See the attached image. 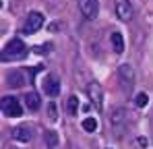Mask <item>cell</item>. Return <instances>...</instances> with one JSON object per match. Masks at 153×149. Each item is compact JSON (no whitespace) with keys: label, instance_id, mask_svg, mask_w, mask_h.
I'll return each instance as SVG.
<instances>
[{"label":"cell","instance_id":"8fae6325","mask_svg":"<svg viewBox=\"0 0 153 149\" xmlns=\"http://www.w3.org/2000/svg\"><path fill=\"white\" fill-rule=\"evenodd\" d=\"M25 104H27V108L29 110H37L39 108V95L35 93V91H29V93H25Z\"/></svg>","mask_w":153,"mask_h":149},{"label":"cell","instance_id":"52a82bcc","mask_svg":"<svg viewBox=\"0 0 153 149\" xmlns=\"http://www.w3.org/2000/svg\"><path fill=\"white\" fill-rule=\"evenodd\" d=\"M13 139H15V141H21V143L31 141V128H29V126H17V128L13 130Z\"/></svg>","mask_w":153,"mask_h":149},{"label":"cell","instance_id":"7a4b0ae2","mask_svg":"<svg viewBox=\"0 0 153 149\" xmlns=\"http://www.w3.org/2000/svg\"><path fill=\"white\" fill-rule=\"evenodd\" d=\"M2 112L6 116H10V118H17V116L23 114V108H21V104H19L17 98L6 95V98H2Z\"/></svg>","mask_w":153,"mask_h":149},{"label":"cell","instance_id":"7c38bea8","mask_svg":"<svg viewBox=\"0 0 153 149\" xmlns=\"http://www.w3.org/2000/svg\"><path fill=\"white\" fill-rule=\"evenodd\" d=\"M8 85H13V87H21V85H25V79H23V74L19 73H10L8 74Z\"/></svg>","mask_w":153,"mask_h":149},{"label":"cell","instance_id":"3957f363","mask_svg":"<svg viewBox=\"0 0 153 149\" xmlns=\"http://www.w3.org/2000/svg\"><path fill=\"white\" fill-rule=\"evenodd\" d=\"M44 25V15L42 13H29V17L25 19V25H23V33H35L39 27Z\"/></svg>","mask_w":153,"mask_h":149},{"label":"cell","instance_id":"5bb4252c","mask_svg":"<svg viewBox=\"0 0 153 149\" xmlns=\"http://www.w3.org/2000/svg\"><path fill=\"white\" fill-rule=\"evenodd\" d=\"M76 110H79V98H76V95H71V98H68V114L75 116Z\"/></svg>","mask_w":153,"mask_h":149},{"label":"cell","instance_id":"5b68a950","mask_svg":"<svg viewBox=\"0 0 153 149\" xmlns=\"http://www.w3.org/2000/svg\"><path fill=\"white\" fill-rule=\"evenodd\" d=\"M44 91H46V95H50V98H56V95L60 93V83H58L56 77L48 74V77L44 79Z\"/></svg>","mask_w":153,"mask_h":149},{"label":"cell","instance_id":"9c48e42d","mask_svg":"<svg viewBox=\"0 0 153 149\" xmlns=\"http://www.w3.org/2000/svg\"><path fill=\"white\" fill-rule=\"evenodd\" d=\"M120 79L124 81V85H132V81H134V71H132L130 64H122V66H120Z\"/></svg>","mask_w":153,"mask_h":149},{"label":"cell","instance_id":"6da1fadb","mask_svg":"<svg viewBox=\"0 0 153 149\" xmlns=\"http://www.w3.org/2000/svg\"><path fill=\"white\" fill-rule=\"evenodd\" d=\"M27 56V46L21 39H10L2 50V60H21Z\"/></svg>","mask_w":153,"mask_h":149},{"label":"cell","instance_id":"ba28073f","mask_svg":"<svg viewBox=\"0 0 153 149\" xmlns=\"http://www.w3.org/2000/svg\"><path fill=\"white\" fill-rule=\"evenodd\" d=\"M89 98H91V101L97 106V110H102V98H103V93H102V87H100L97 83L89 85Z\"/></svg>","mask_w":153,"mask_h":149},{"label":"cell","instance_id":"2e32d148","mask_svg":"<svg viewBox=\"0 0 153 149\" xmlns=\"http://www.w3.org/2000/svg\"><path fill=\"white\" fill-rule=\"evenodd\" d=\"M134 104H137L139 108H145V106L149 104V95H147V93H139L137 99H134Z\"/></svg>","mask_w":153,"mask_h":149},{"label":"cell","instance_id":"ac0fdd59","mask_svg":"<svg viewBox=\"0 0 153 149\" xmlns=\"http://www.w3.org/2000/svg\"><path fill=\"white\" fill-rule=\"evenodd\" d=\"M48 110H50V118H56V108H54V104L48 106Z\"/></svg>","mask_w":153,"mask_h":149},{"label":"cell","instance_id":"30bf717a","mask_svg":"<svg viewBox=\"0 0 153 149\" xmlns=\"http://www.w3.org/2000/svg\"><path fill=\"white\" fill-rule=\"evenodd\" d=\"M112 46H114V52L116 54H122L124 52V37L120 31H114L112 33Z\"/></svg>","mask_w":153,"mask_h":149},{"label":"cell","instance_id":"8992f818","mask_svg":"<svg viewBox=\"0 0 153 149\" xmlns=\"http://www.w3.org/2000/svg\"><path fill=\"white\" fill-rule=\"evenodd\" d=\"M116 15L122 19V21H128L132 17V6L128 0H116Z\"/></svg>","mask_w":153,"mask_h":149},{"label":"cell","instance_id":"4fadbf2b","mask_svg":"<svg viewBox=\"0 0 153 149\" xmlns=\"http://www.w3.org/2000/svg\"><path fill=\"white\" fill-rule=\"evenodd\" d=\"M83 128H85L87 133H93V130H97V120H95L93 116H87V118L83 120Z\"/></svg>","mask_w":153,"mask_h":149},{"label":"cell","instance_id":"9a60e30c","mask_svg":"<svg viewBox=\"0 0 153 149\" xmlns=\"http://www.w3.org/2000/svg\"><path fill=\"white\" fill-rule=\"evenodd\" d=\"M46 143H48V147H56L58 145V135L54 130H48L46 133Z\"/></svg>","mask_w":153,"mask_h":149},{"label":"cell","instance_id":"e0dca14e","mask_svg":"<svg viewBox=\"0 0 153 149\" xmlns=\"http://www.w3.org/2000/svg\"><path fill=\"white\" fill-rule=\"evenodd\" d=\"M110 120H112V124L122 122V120H124V110H116V112L112 114V118H110Z\"/></svg>","mask_w":153,"mask_h":149},{"label":"cell","instance_id":"277c9868","mask_svg":"<svg viewBox=\"0 0 153 149\" xmlns=\"http://www.w3.org/2000/svg\"><path fill=\"white\" fill-rule=\"evenodd\" d=\"M79 6H81V13L87 19H95L97 17V10H100L97 0H79Z\"/></svg>","mask_w":153,"mask_h":149}]
</instances>
